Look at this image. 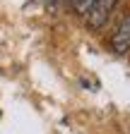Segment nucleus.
<instances>
[{
  "instance_id": "1",
  "label": "nucleus",
  "mask_w": 130,
  "mask_h": 134,
  "mask_svg": "<svg viewBox=\"0 0 130 134\" xmlns=\"http://www.w3.org/2000/svg\"><path fill=\"white\" fill-rule=\"evenodd\" d=\"M118 0H94V5L84 12V24L89 31H99L106 22H108V17L113 12V7H116Z\"/></svg>"
},
{
  "instance_id": "2",
  "label": "nucleus",
  "mask_w": 130,
  "mask_h": 134,
  "mask_svg": "<svg viewBox=\"0 0 130 134\" xmlns=\"http://www.w3.org/2000/svg\"><path fill=\"white\" fill-rule=\"evenodd\" d=\"M111 50L116 55H125L130 50V17H125V19L118 24L116 34L111 36Z\"/></svg>"
},
{
  "instance_id": "3",
  "label": "nucleus",
  "mask_w": 130,
  "mask_h": 134,
  "mask_svg": "<svg viewBox=\"0 0 130 134\" xmlns=\"http://www.w3.org/2000/svg\"><path fill=\"white\" fill-rule=\"evenodd\" d=\"M72 5H75V10H77V14H84L92 5H94V0H72Z\"/></svg>"
}]
</instances>
